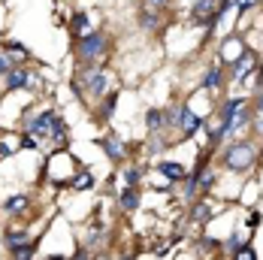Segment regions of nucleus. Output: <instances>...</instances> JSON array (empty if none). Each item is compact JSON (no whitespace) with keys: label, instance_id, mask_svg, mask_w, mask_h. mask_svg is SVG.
<instances>
[{"label":"nucleus","instance_id":"nucleus-1","mask_svg":"<svg viewBox=\"0 0 263 260\" xmlns=\"http://www.w3.org/2000/svg\"><path fill=\"white\" fill-rule=\"evenodd\" d=\"M251 163H254V145L251 142H236V145H230L224 152V166L233 170V173L251 170Z\"/></svg>","mask_w":263,"mask_h":260},{"label":"nucleus","instance_id":"nucleus-2","mask_svg":"<svg viewBox=\"0 0 263 260\" xmlns=\"http://www.w3.org/2000/svg\"><path fill=\"white\" fill-rule=\"evenodd\" d=\"M76 52L85 64H91V61H97V58H103L106 52V36L100 30H88L85 36H79V46H76Z\"/></svg>","mask_w":263,"mask_h":260},{"label":"nucleus","instance_id":"nucleus-3","mask_svg":"<svg viewBox=\"0 0 263 260\" xmlns=\"http://www.w3.org/2000/svg\"><path fill=\"white\" fill-rule=\"evenodd\" d=\"M54 127H58V115L40 112V115L27 124V133H33L36 139H49V136H54Z\"/></svg>","mask_w":263,"mask_h":260},{"label":"nucleus","instance_id":"nucleus-4","mask_svg":"<svg viewBox=\"0 0 263 260\" xmlns=\"http://www.w3.org/2000/svg\"><path fill=\"white\" fill-rule=\"evenodd\" d=\"M254 67H257V54H254V52L239 54V61L233 64V79H236V82H242V79L248 76V73H251Z\"/></svg>","mask_w":263,"mask_h":260},{"label":"nucleus","instance_id":"nucleus-5","mask_svg":"<svg viewBox=\"0 0 263 260\" xmlns=\"http://www.w3.org/2000/svg\"><path fill=\"white\" fill-rule=\"evenodd\" d=\"M179 127H182L184 136H194L197 130L203 127V118H200V115H194L191 109H184V106H182V121H179Z\"/></svg>","mask_w":263,"mask_h":260},{"label":"nucleus","instance_id":"nucleus-6","mask_svg":"<svg viewBox=\"0 0 263 260\" xmlns=\"http://www.w3.org/2000/svg\"><path fill=\"white\" fill-rule=\"evenodd\" d=\"M251 121H254L251 109H245V106H242V109H239L236 115H233V118H230V121L224 124V127H227V136H230V133H236V130H242V127H248Z\"/></svg>","mask_w":263,"mask_h":260},{"label":"nucleus","instance_id":"nucleus-7","mask_svg":"<svg viewBox=\"0 0 263 260\" xmlns=\"http://www.w3.org/2000/svg\"><path fill=\"white\" fill-rule=\"evenodd\" d=\"M215 3H218V0H200V3L191 9V18H194L197 25H206V22H209V15L215 12Z\"/></svg>","mask_w":263,"mask_h":260},{"label":"nucleus","instance_id":"nucleus-8","mask_svg":"<svg viewBox=\"0 0 263 260\" xmlns=\"http://www.w3.org/2000/svg\"><path fill=\"white\" fill-rule=\"evenodd\" d=\"M158 173L160 176H166L170 182H184V176H187L182 163H173V160H163V163L158 166Z\"/></svg>","mask_w":263,"mask_h":260},{"label":"nucleus","instance_id":"nucleus-9","mask_svg":"<svg viewBox=\"0 0 263 260\" xmlns=\"http://www.w3.org/2000/svg\"><path fill=\"white\" fill-rule=\"evenodd\" d=\"M100 148L109 155V160H121V157H124V142H118L115 136H106V139H100Z\"/></svg>","mask_w":263,"mask_h":260},{"label":"nucleus","instance_id":"nucleus-10","mask_svg":"<svg viewBox=\"0 0 263 260\" xmlns=\"http://www.w3.org/2000/svg\"><path fill=\"white\" fill-rule=\"evenodd\" d=\"M85 85H88V91H91L94 97H100V94L106 91V76L91 70V73H85Z\"/></svg>","mask_w":263,"mask_h":260},{"label":"nucleus","instance_id":"nucleus-11","mask_svg":"<svg viewBox=\"0 0 263 260\" xmlns=\"http://www.w3.org/2000/svg\"><path fill=\"white\" fill-rule=\"evenodd\" d=\"M221 85H224L221 67H209V70H206V79H203V88H206V91H218Z\"/></svg>","mask_w":263,"mask_h":260},{"label":"nucleus","instance_id":"nucleus-12","mask_svg":"<svg viewBox=\"0 0 263 260\" xmlns=\"http://www.w3.org/2000/svg\"><path fill=\"white\" fill-rule=\"evenodd\" d=\"M27 73L25 70H15V67H12V70H9V73H6V91H15V88H25L27 85Z\"/></svg>","mask_w":263,"mask_h":260},{"label":"nucleus","instance_id":"nucleus-13","mask_svg":"<svg viewBox=\"0 0 263 260\" xmlns=\"http://www.w3.org/2000/svg\"><path fill=\"white\" fill-rule=\"evenodd\" d=\"M70 30H73V36H85V33L91 30L88 15H85V12H76V15H73V22H70Z\"/></svg>","mask_w":263,"mask_h":260},{"label":"nucleus","instance_id":"nucleus-14","mask_svg":"<svg viewBox=\"0 0 263 260\" xmlns=\"http://www.w3.org/2000/svg\"><path fill=\"white\" fill-rule=\"evenodd\" d=\"M25 245H27L25 230H9V233H6V248H9V251H18V248H25Z\"/></svg>","mask_w":263,"mask_h":260},{"label":"nucleus","instance_id":"nucleus-15","mask_svg":"<svg viewBox=\"0 0 263 260\" xmlns=\"http://www.w3.org/2000/svg\"><path fill=\"white\" fill-rule=\"evenodd\" d=\"M242 103H245V100H239V97H233V100H227V103L221 106V121L227 124V121H230V118L236 115L239 109H242Z\"/></svg>","mask_w":263,"mask_h":260},{"label":"nucleus","instance_id":"nucleus-16","mask_svg":"<svg viewBox=\"0 0 263 260\" xmlns=\"http://www.w3.org/2000/svg\"><path fill=\"white\" fill-rule=\"evenodd\" d=\"M118 203H121V209H124V212H133V209L139 206V197H136V188H127V191L121 194V200H118Z\"/></svg>","mask_w":263,"mask_h":260},{"label":"nucleus","instance_id":"nucleus-17","mask_svg":"<svg viewBox=\"0 0 263 260\" xmlns=\"http://www.w3.org/2000/svg\"><path fill=\"white\" fill-rule=\"evenodd\" d=\"M22 209H27V197H25V194H18V197H9V203H6V212H9V215H18Z\"/></svg>","mask_w":263,"mask_h":260},{"label":"nucleus","instance_id":"nucleus-18","mask_svg":"<svg viewBox=\"0 0 263 260\" xmlns=\"http://www.w3.org/2000/svg\"><path fill=\"white\" fill-rule=\"evenodd\" d=\"M3 49H6V52H12V58H27V46H22V43H12V40H9Z\"/></svg>","mask_w":263,"mask_h":260},{"label":"nucleus","instance_id":"nucleus-19","mask_svg":"<svg viewBox=\"0 0 263 260\" xmlns=\"http://www.w3.org/2000/svg\"><path fill=\"white\" fill-rule=\"evenodd\" d=\"M160 121H163V112L152 109V112H148V130H152V133H158V130H160Z\"/></svg>","mask_w":263,"mask_h":260},{"label":"nucleus","instance_id":"nucleus-20","mask_svg":"<svg viewBox=\"0 0 263 260\" xmlns=\"http://www.w3.org/2000/svg\"><path fill=\"white\" fill-rule=\"evenodd\" d=\"M139 25H142V27H158V18H155V15L148 12V6H145V9L139 12Z\"/></svg>","mask_w":263,"mask_h":260},{"label":"nucleus","instance_id":"nucleus-21","mask_svg":"<svg viewBox=\"0 0 263 260\" xmlns=\"http://www.w3.org/2000/svg\"><path fill=\"white\" fill-rule=\"evenodd\" d=\"M191 218H194V221H206V218H209V206H206V203H197L194 212H191Z\"/></svg>","mask_w":263,"mask_h":260},{"label":"nucleus","instance_id":"nucleus-22","mask_svg":"<svg viewBox=\"0 0 263 260\" xmlns=\"http://www.w3.org/2000/svg\"><path fill=\"white\" fill-rule=\"evenodd\" d=\"M91 182H94L91 173H79V179H73V188L76 191H85V188H91Z\"/></svg>","mask_w":263,"mask_h":260},{"label":"nucleus","instance_id":"nucleus-23","mask_svg":"<svg viewBox=\"0 0 263 260\" xmlns=\"http://www.w3.org/2000/svg\"><path fill=\"white\" fill-rule=\"evenodd\" d=\"M9 58H12V54H0V76L12 70V61H9Z\"/></svg>","mask_w":263,"mask_h":260},{"label":"nucleus","instance_id":"nucleus-24","mask_svg":"<svg viewBox=\"0 0 263 260\" xmlns=\"http://www.w3.org/2000/svg\"><path fill=\"white\" fill-rule=\"evenodd\" d=\"M124 179H127L130 188H136V184H139V170H127V173H124Z\"/></svg>","mask_w":263,"mask_h":260},{"label":"nucleus","instance_id":"nucleus-25","mask_svg":"<svg viewBox=\"0 0 263 260\" xmlns=\"http://www.w3.org/2000/svg\"><path fill=\"white\" fill-rule=\"evenodd\" d=\"M115 100H118V94H112V97L106 100V106H103V115H106V118L112 115V109H115Z\"/></svg>","mask_w":263,"mask_h":260},{"label":"nucleus","instance_id":"nucleus-26","mask_svg":"<svg viewBox=\"0 0 263 260\" xmlns=\"http://www.w3.org/2000/svg\"><path fill=\"white\" fill-rule=\"evenodd\" d=\"M254 112L263 115V88H257V100H254Z\"/></svg>","mask_w":263,"mask_h":260},{"label":"nucleus","instance_id":"nucleus-27","mask_svg":"<svg viewBox=\"0 0 263 260\" xmlns=\"http://www.w3.org/2000/svg\"><path fill=\"white\" fill-rule=\"evenodd\" d=\"M236 3H239V12H248V9H251L257 0H236Z\"/></svg>","mask_w":263,"mask_h":260},{"label":"nucleus","instance_id":"nucleus-28","mask_svg":"<svg viewBox=\"0 0 263 260\" xmlns=\"http://www.w3.org/2000/svg\"><path fill=\"white\" fill-rule=\"evenodd\" d=\"M166 3H170V0H145L148 9H160V6H166Z\"/></svg>","mask_w":263,"mask_h":260},{"label":"nucleus","instance_id":"nucleus-29","mask_svg":"<svg viewBox=\"0 0 263 260\" xmlns=\"http://www.w3.org/2000/svg\"><path fill=\"white\" fill-rule=\"evenodd\" d=\"M12 155V152H9V145H6V142H0V157H9Z\"/></svg>","mask_w":263,"mask_h":260},{"label":"nucleus","instance_id":"nucleus-30","mask_svg":"<svg viewBox=\"0 0 263 260\" xmlns=\"http://www.w3.org/2000/svg\"><path fill=\"white\" fill-rule=\"evenodd\" d=\"M260 160H263V152H260Z\"/></svg>","mask_w":263,"mask_h":260}]
</instances>
